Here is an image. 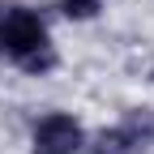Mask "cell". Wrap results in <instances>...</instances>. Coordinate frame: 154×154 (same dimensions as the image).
Segmentation results:
<instances>
[{"label": "cell", "instance_id": "1", "mask_svg": "<svg viewBox=\"0 0 154 154\" xmlns=\"http://www.w3.org/2000/svg\"><path fill=\"white\" fill-rule=\"evenodd\" d=\"M0 51L30 77H43L56 69L47 22L34 9H22V5H0Z\"/></svg>", "mask_w": 154, "mask_h": 154}, {"label": "cell", "instance_id": "2", "mask_svg": "<svg viewBox=\"0 0 154 154\" xmlns=\"http://www.w3.org/2000/svg\"><path fill=\"white\" fill-rule=\"evenodd\" d=\"M154 146V111H128L120 124L103 128L94 141H86L90 154H146Z\"/></svg>", "mask_w": 154, "mask_h": 154}, {"label": "cell", "instance_id": "3", "mask_svg": "<svg viewBox=\"0 0 154 154\" xmlns=\"http://www.w3.org/2000/svg\"><path fill=\"white\" fill-rule=\"evenodd\" d=\"M30 150L34 154H82L86 150V128L69 111H47L30 128Z\"/></svg>", "mask_w": 154, "mask_h": 154}, {"label": "cell", "instance_id": "4", "mask_svg": "<svg viewBox=\"0 0 154 154\" xmlns=\"http://www.w3.org/2000/svg\"><path fill=\"white\" fill-rule=\"evenodd\" d=\"M107 0H60V13L69 22H90V17H99V9Z\"/></svg>", "mask_w": 154, "mask_h": 154}, {"label": "cell", "instance_id": "5", "mask_svg": "<svg viewBox=\"0 0 154 154\" xmlns=\"http://www.w3.org/2000/svg\"><path fill=\"white\" fill-rule=\"evenodd\" d=\"M150 82H154V69H150Z\"/></svg>", "mask_w": 154, "mask_h": 154}]
</instances>
